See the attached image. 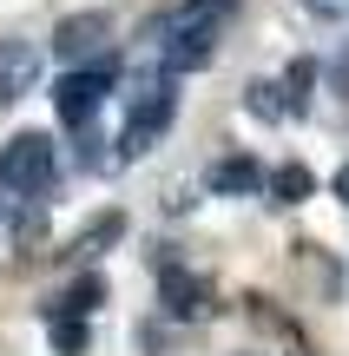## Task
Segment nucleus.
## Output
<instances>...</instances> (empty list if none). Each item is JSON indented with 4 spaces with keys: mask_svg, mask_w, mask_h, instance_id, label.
<instances>
[{
    "mask_svg": "<svg viewBox=\"0 0 349 356\" xmlns=\"http://www.w3.org/2000/svg\"><path fill=\"white\" fill-rule=\"evenodd\" d=\"M53 178H60V145H53L46 132H13V139L0 145V198L40 204L53 191Z\"/></svg>",
    "mask_w": 349,
    "mask_h": 356,
    "instance_id": "1",
    "label": "nucleus"
},
{
    "mask_svg": "<svg viewBox=\"0 0 349 356\" xmlns=\"http://www.w3.org/2000/svg\"><path fill=\"white\" fill-rule=\"evenodd\" d=\"M171 119H178V92H171V73H158V79H145V86L132 92V106H126L119 159H145L158 145V132H171Z\"/></svg>",
    "mask_w": 349,
    "mask_h": 356,
    "instance_id": "2",
    "label": "nucleus"
},
{
    "mask_svg": "<svg viewBox=\"0 0 349 356\" xmlns=\"http://www.w3.org/2000/svg\"><path fill=\"white\" fill-rule=\"evenodd\" d=\"M105 92H112V66H73V73L53 86V113H60V126H92V113L105 106Z\"/></svg>",
    "mask_w": 349,
    "mask_h": 356,
    "instance_id": "3",
    "label": "nucleus"
},
{
    "mask_svg": "<svg viewBox=\"0 0 349 356\" xmlns=\"http://www.w3.org/2000/svg\"><path fill=\"white\" fill-rule=\"evenodd\" d=\"M158 304H165V317H178V323H205L211 310H218V291H211V277L171 264V270H158Z\"/></svg>",
    "mask_w": 349,
    "mask_h": 356,
    "instance_id": "4",
    "label": "nucleus"
},
{
    "mask_svg": "<svg viewBox=\"0 0 349 356\" xmlns=\"http://www.w3.org/2000/svg\"><path fill=\"white\" fill-rule=\"evenodd\" d=\"M112 40V13H99V7H86V13H66L60 26H53V53H60L66 66H79V60H92V53Z\"/></svg>",
    "mask_w": 349,
    "mask_h": 356,
    "instance_id": "5",
    "label": "nucleus"
},
{
    "mask_svg": "<svg viewBox=\"0 0 349 356\" xmlns=\"http://www.w3.org/2000/svg\"><path fill=\"white\" fill-rule=\"evenodd\" d=\"M218 33L224 26H165V73H205L218 60Z\"/></svg>",
    "mask_w": 349,
    "mask_h": 356,
    "instance_id": "6",
    "label": "nucleus"
},
{
    "mask_svg": "<svg viewBox=\"0 0 349 356\" xmlns=\"http://www.w3.org/2000/svg\"><path fill=\"white\" fill-rule=\"evenodd\" d=\"M264 178H271V172H264L250 152H231V159H218V165H211V191H218V198H257Z\"/></svg>",
    "mask_w": 349,
    "mask_h": 356,
    "instance_id": "7",
    "label": "nucleus"
},
{
    "mask_svg": "<svg viewBox=\"0 0 349 356\" xmlns=\"http://www.w3.org/2000/svg\"><path fill=\"white\" fill-rule=\"evenodd\" d=\"M40 79V47L33 40H0V99H20Z\"/></svg>",
    "mask_w": 349,
    "mask_h": 356,
    "instance_id": "8",
    "label": "nucleus"
},
{
    "mask_svg": "<svg viewBox=\"0 0 349 356\" xmlns=\"http://www.w3.org/2000/svg\"><path fill=\"white\" fill-rule=\"evenodd\" d=\"M99 304H105V277H99V270H86V277H73V284L46 304V317H92Z\"/></svg>",
    "mask_w": 349,
    "mask_h": 356,
    "instance_id": "9",
    "label": "nucleus"
},
{
    "mask_svg": "<svg viewBox=\"0 0 349 356\" xmlns=\"http://www.w3.org/2000/svg\"><path fill=\"white\" fill-rule=\"evenodd\" d=\"M264 191H271V204H303L316 191V178H310V165H277L264 178Z\"/></svg>",
    "mask_w": 349,
    "mask_h": 356,
    "instance_id": "10",
    "label": "nucleus"
},
{
    "mask_svg": "<svg viewBox=\"0 0 349 356\" xmlns=\"http://www.w3.org/2000/svg\"><path fill=\"white\" fill-rule=\"evenodd\" d=\"M237 13V0H178L165 26H224Z\"/></svg>",
    "mask_w": 349,
    "mask_h": 356,
    "instance_id": "11",
    "label": "nucleus"
},
{
    "mask_svg": "<svg viewBox=\"0 0 349 356\" xmlns=\"http://www.w3.org/2000/svg\"><path fill=\"white\" fill-rule=\"evenodd\" d=\"M244 106H250V119H264V126H271V119H290V99H284L277 79H250V86H244Z\"/></svg>",
    "mask_w": 349,
    "mask_h": 356,
    "instance_id": "12",
    "label": "nucleus"
},
{
    "mask_svg": "<svg viewBox=\"0 0 349 356\" xmlns=\"http://www.w3.org/2000/svg\"><path fill=\"white\" fill-rule=\"evenodd\" d=\"M284 99H290V119L310 113V99H316V60H290V73H284Z\"/></svg>",
    "mask_w": 349,
    "mask_h": 356,
    "instance_id": "13",
    "label": "nucleus"
},
{
    "mask_svg": "<svg viewBox=\"0 0 349 356\" xmlns=\"http://www.w3.org/2000/svg\"><path fill=\"white\" fill-rule=\"evenodd\" d=\"M53 343H60V356H79L86 350V317H53Z\"/></svg>",
    "mask_w": 349,
    "mask_h": 356,
    "instance_id": "14",
    "label": "nucleus"
},
{
    "mask_svg": "<svg viewBox=\"0 0 349 356\" xmlns=\"http://www.w3.org/2000/svg\"><path fill=\"white\" fill-rule=\"evenodd\" d=\"M337 198H343V204H349V165H343V172H337Z\"/></svg>",
    "mask_w": 349,
    "mask_h": 356,
    "instance_id": "15",
    "label": "nucleus"
},
{
    "mask_svg": "<svg viewBox=\"0 0 349 356\" xmlns=\"http://www.w3.org/2000/svg\"><path fill=\"white\" fill-rule=\"evenodd\" d=\"M310 7H337V0H310Z\"/></svg>",
    "mask_w": 349,
    "mask_h": 356,
    "instance_id": "16",
    "label": "nucleus"
}]
</instances>
